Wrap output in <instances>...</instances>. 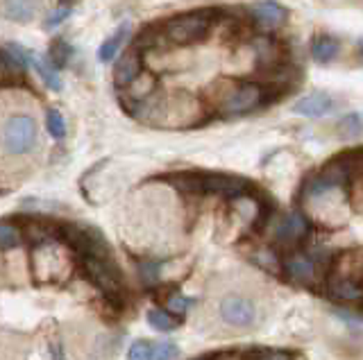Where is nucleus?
I'll return each mask as SVG.
<instances>
[{
    "mask_svg": "<svg viewBox=\"0 0 363 360\" xmlns=\"http://www.w3.org/2000/svg\"><path fill=\"white\" fill-rule=\"evenodd\" d=\"M177 188L186 193H204V195H223L227 199L247 197L255 193L252 184L243 177L234 175H220V173H177L166 177Z\"/></svg>",
    "mask_w": 363,
    "mask_h": 360,
    "instance_id": "1",
    "label": "nucleus"
},
{
    "mask_svg": "<svg viewBox=\"0 0 363 360\" xmlns=\"http://www.w3.org/2000/svg\"><path fill=\"white\" fill-rule=\"evenodd\" d=\"M218 9H193V12L173 16L162 25L168 46H196L211 35L213 25L220 21Z\"/></svg>",
    "mask_w": 363,
    "mask_h": 360,
    "instance_id": "2",
    "label": "nucleus"
},
{
    "mask_svg": "<svg viewBox=\"0 0 363 360\" xmlns=\"http://www.w3.org/2000/svg\"><path fill=\"white\" fill-rule=\"evenodd\" d=\"M277 93H279V88H275V86H266V84H257V82H241L225 95L218 111L223 116H243L255 109L268 107L272 100L277 98Z\"/></svg>",
    "mask_w": 363,
    "mask_h": 360,
    "instance_id": "3",
    "label": "nucleus"
},
{
    "mask_svg": "<svg viewBox=\"0 0 363 360\" xmlns=\"http://www.w3.org/2000/svg\"><path fill=\"white\" fill-rule=\"evenodd\" d=\"M79 258H82V267L86 277L94 281V286H98L111 299H118L123 295V279L109 250L91 252Z\"/></svg>",
    "mask_w": 363,
    "mask_h": 360,
    "instance_id": "4",
    "label": "nucleus"
},
{
    "mask_svg": "<svg viewBox=\"0 0 363 360\" xmlns=\"http://www.w3.org/2000/svg\"><path fill=\"white\" fill-rule=\"evenodd\" d=\"M0 143H3V150L11 156L32 152L34 143H37V120L26 114L7 118L3 134H0Z\"/></svg>",
    "mask_w": 363,
    "mask_h": 360,
    "instance_id": "5",
    "label": "nucleus"
},
{
    "mask_svg": "<svg viewBox=\"0 0 363 360\" xmlns=\"http://www.w3.org/2000/svg\"><path fill=\"white\" fill-rule=\"evenodd\" d=\"M281 272L286 274L293 284L300 286H315L318 279H320L323 269L313 258L304 256V254H291L281 261Z\"/></svg>",
    "mask_w": 363,
    "mask_h": 360,
    "instance_id": "6",
    "label": "nucleus"
},
{
    "mask_svg": "<svg viewBox=\"0 0 363 360\" xmlns=\"http://www.w3.org/2000/svg\"><path fill=\"white\" fill-rule=\"evenodd\" d=\"M311 233V222L309 218L300 211H289L279 218L275 227V240L284 245H295L304 240Z\"/></svg>",
    "mask_w": 363,
    "mask_h": 360,
    "instance_id": "7",
    "label": "nucleus"
},
{
    "mask_svg": "<svg viewBox=\"0 0 363 360\" xmlns=\"http://www.w3.org/2000/svg\"><path fill=\"white\" fill-rule=\"evenodd\" d=\"M250 16L259 25L266 30H277L284 28L289 21V9L281 3H275V0H264V3H255L250 7Z\"/></svg>",
    "mask_w": 363,
    "mask_h": 360,
    "instance_id": "8",
    "label": "nucleus"
},
{
    "mask_svg": "<svg viewBox=\"0 0 363 360\" xmlns=\"http://www.w3.org/2000/svg\"><path fill=\"white\" fill-rule=\"evenodd\" d=\"M250 48L255 50L257 54V62L264 66V69H281L284 57H286V50L277 41V39H270V37H255L250 41Z\"/></svg>",
    "mask_w": 363,
    "mask_h": 360,
    "instance_id": "9",
    "label": "nucleus"
},
{
    "mask_svg": "<svg viewBox=\"0 0 363 360\" xmlns=\"http://www.w3.org/2000/svg\"><path fill=\"white\" fill-rule=\"evenodd\" d=\"M220 315L232 326H250L255 322V306L245 297H227L220 303Z\"/></svg>",
    "mask_w": 363,
    "mask_h": 360,
    "instance_id": "10",
    "label": "nucleus"
},
{
    "mask_svg": "<svg viewBox=\"0 0 363 360\" xmlns=\"http://www.w3.org/2000/svg\"><path fill=\"white\" fill-rule=\"evenodd\" d=\"M141 69H143V64H141L139 48L128 50L118 59L116 69H113V84H116L118 88H128L134 80H139Z\"/></svg>",
    "mask_w": 363,
    "mask_h": 360,
    "instance_id": "11",
    "label": "nucleus"
},
{
    "mask_svg": "<svg viewBox=\"0 0 363 360\" xmlns=\"http://www.w3.org/2000/svg\"><path fill=\"white\" fill-rule=\"evenodd\" d=\"M329 297L340 303H359L363 301V286L357 277H334L329 281Z\"/></svg>",
    "mask_w": 363,
    "mask_h": 360,
    "instance_id": "12",
    "label": "nucleus"
},
{
    "mask_svg": "<svg viewBox=\"0 0 363 360\" xmlns=\"http://www.w3.org/2000/svg\"><path fill=\"white\" fill-rule=\"evenodd\" d=\"M334 107H336V103L329 95H325V93H311V95H304L302 100H298V103L293 105V111L298 116H304V118H323Z\"/></svg>",
    "mask_w": 363,
    "mask_h": 360,
    "instance_id": "13",
    "label": "nucleus"
},
{
    "mask_svg": "<svg viewBox=\"0 0 363 360\" xmlns=\"http://www.w3.org/2000/svg\"><path fill=\"white\" fill-rule=\"evenodd\" d=\"M0 12L9 21H18V23H28L39 12V0H3Z\"/></svg>",
    "mask_w": 363,
    "mask_h": 360,
    "instance_id": "14",
    "label": "nucleus"
},
{
    "mask_svg": "<svg viewBox=\"0 0 363 360\" xmlns=\"http://www.w3.org/2000/svg\"><path fill=\"white\" fill-rule=\"evenodd\" d=\"M300 354L295 352H286V349H275V347H255L250 352H223V354H207L204 358H270V360H291V358H298Z\"/></svg>",
    "mask_w": 363,
    "mask_h": 360,
    "instance_id": "15",
    "label": "nucleus"
},
{
    "mask_svg": "<svg viewBox=\"0 0 363 360\" xmlns=\"http://www.w3.org/2000/svg\"><path fill=\"white\" fill-rule=\"evenodd\" d=\"M340 52V43L332 35H315L311 41V57L318 64H329Z\"/></svg>",
    "mask_w": 363,
    "mask_h": 360,
    "instance_id": "16",
    "label": "nucleus"
},
{
    "mask_svg": "<svg viewBox=\"0 0 363 360\" xmlns=\"http://www.w3.org/2000/svg\"><path fill=\"white\" fill-rule=\"evenodd\" d=\"M30 62H32L34 69H37V73L41 75V80L45 82V86L52 88V91H60L62 80H60V75H57V71H55L57 66L45 59L43 54H30Z\"/></svg>",
    "mask_w": 363,
    "mask_h": 360,
    "instance_id": "17",
    "label": "nucleus"
},
{
    "mask_svg": "<svg viewBox=\"0 0 363 360\" xmlns=\"http://www.w3.org/2000/svg\"><path fill=\"white\" fill-rule=\"evenodd\" d=\"M130 37V23H125V25H121L118 30H116V35H111L105 43H102V48H100V52H98V57H100V62H111L113 57L118 54V50H121V46L125 43V39Z\"/></svg>",
    "mask_w": 363,
    "mask_h": 360,
    "instance_id": "18",
    "label": "nucleus"
},
{
    "mask_svg": "<svg viewBox=\"0 0 363 360\" xmlns=\"http://www.w3.org/2000/svg\"><path fill=\"white\" fill-rule=\"evenodd\" d=\"M332 188H336L329 179L323 175V173H318V175H313V177H309L306 182L302 184V190H300V199H313V197H320V195H325L327 190H332Z\"/></svg>",
    "mask_w": 363,
    "mask_h": 360,
    "instance_id": "19",
    "label": "nucleus"
},
{
    "mask_svg": "<svg viewBox=\"0 0 363 360\" xmlns=\"http://www.w3.org/2000/svg\"><path fill=\"white\" fill-rule=\"evenodd\" d=\"M147 324L157 331H175L179 326V318L170 310L152 308V310H147Z\"/></svg>",
    "mask_w": 363,
    "mask_h": 360,
    "instance_id": "20",
    "label": "nucleus"
},
{
    "mask_svg": "<svg viewBox=\"0 0 363 360\" xmlns=\"http://www.w3.org/2000/svg\"><path fill=\"white\" fill-rule=\"evenodd\" d=\"M73 54V48L68 46V43L64 39H55L52 46H50V62L57 66V69H62V66H66L68 57Z\"/></svg>",
    "mask_w": 363,
    "mask_h": 360,
    "instance_id": "21",
    "label": "nucleus"
},
{
    "mask_svg": "<svg viewBox=\"0 0 363 360\" xmlns=\"http://www.w3.org/2000/svg\"><path fill=\"white\" fill-rule=\"evenodd\" d=\"M361 134V120L357 114H350L338 122V137L340 139H354Z\"/></svg>",
    "mask_w": 363,
    "mask_h": 360,
    "instance_id": "22",
    "label": "nucleus"
},
{
    "mask_svg": "<svg viewBox=\"0 0 363 360\" xmlns=\"http://www.w3.org/2000/svg\"><path fill=\"white\" fill-rule=\"evenodd\" d=\"M21 243V231L7 222H0V250H11Z\"/></svg>",
    "mask_w": 363,
    "mask_h": 360,
    "instance_id": "23",
    "label": "nucleus"
},
{
    "mask_svg": "<svg viewBox=\"0 0 363 360\" xmlns=\"http://www.w3.org/2000/svg\"><path fill=\"white\" fill-rule=\"evenodd\" d=\"M45 122H48V132L52 134L55 139H64L66 134V122H64V116L60 114L57 109H50L48 116H45Z\"/></svg>",
    "mask_w": 363,
    "mask_h": 360,
    "instance_id": "24",
    "label": "nucleus"
},
{
    "mask_svg": "<svg viewBox=\"0 0 363 360\" xmlns=\"http://www.w3.org/2000/svg\"><path fill=\"white\" fill-rule=\"evenodd\" d=\"M152 352H155V342H150V340H136V342H132L128 356L132 360H147V358H152Z\"/></svg>",
    "mask_w": 363,
    "mask_h": 360,
    "instance_id": "25",
    "label": "nucleus"
},
{
    "mask_svg": "<svg viewBox=\"0 0 363 360\" xmlns=\"http://www.w3.org/2000/svg\"><path fill=\"white\" fill-rule=\"evenodd\" d=\"M191 308V299L177 295V292H173L168 299H166V310H170L173 315H177V318H182V315H186V310Z\"/></svg>",
    "mask_w": 363,
    "mask_h": 360,
    "instance_id": "26",
    "label": "nucleus"
},
{
    "mask_svg": "<svg viewBox=\"0 0 363 360\" xmlns=\"http://www.w3.org/2000/svg\"><path fill=\"white\" fill-rule=\"evenodd\" d=\"M179 352L173 342H155V352H152V358H159V360H166V358H177Z\"/></svg>",
    "mask_w": 363,
    "mask_h": 360,
    "instance_id": "27",
    "label": "nucleus"
},
{
    "mask_svg": "<svg viewBox=\"0 0 363 360\" xmlns=\"http://www.w3.org/2000/svg\"><path fill=\"white\" fill-rule=\"evenodd\" d=\"M139 274L145 284H155L157 277H159V263L157 261H143L139 265Z\"/></svg>",
    "mask_w": 363,
    "mask_h": 360,
    "instance_id": "28",
    "label": "nucleus"
},
{
    "mask_svg": "<svg viewBox=\"0 0 363 360\" xmlns=\"http://www.w3.org/2000/svg\"><path fill=\"white\" fill-rule=\"evenodd\" d=\"M68 14H71V9H68V7H60V9H55V12H52L48 18H45V28H55V25H60V23H62V21H64Z\"/></svg>",
    "mask_w": 363,
    "mask_h": 360,
    "instance_id": "29",
    "label": "nucleus"
}]
</instances>
